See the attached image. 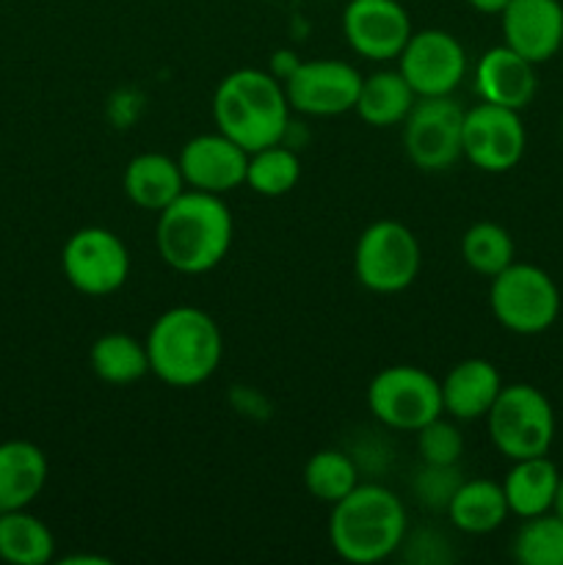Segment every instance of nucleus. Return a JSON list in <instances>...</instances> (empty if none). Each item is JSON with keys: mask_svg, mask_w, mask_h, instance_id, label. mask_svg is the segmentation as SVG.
<instances>
[{"mask_svg": "<svg viewBox=\"0 0 563 565\" xmlns=\"http://www.w3.org/2000/svg\"><path fill=\"white\" fill-rule=\"evenodd\" d=\"M235 221L224 196L185 188L169 207L158 213L155 243L171 270L185 276L219 268L232 248Z\"/></svg>", "mask_w": 563, "mask_h": 565, "instance_id": "nucleus-1", "label": "nucleus"}, {"mask_svg": "<svg viewBox=\"0 0 563 565\" xmlns=\"http://www.w3.org/2000/svg\"><path fill=\"white\" fill-rule=\"evenodd\" d=\"M408 533L406 505L381 483H359L331 505V550L346 563L373 565L401 550Z\"/></svg>", "mask_w": 563, "mask_h": 565, "instance_id": "nucleus-2", "label": "nucleus"}, {"mask_svg": "<svg viewBox=\"0 0 563 565\" xmlns=\"http://www.w3.org/2000/svg\"><path fill=\"white\" fill-rule=\"evenodd\" d=\"M149 373L174 390H193L219 370L224 337L213 315L199 307H171L149 326L144 340Z\"/></svg>", "mask_w": 563, "mask_h": 565, "instance_id": "nucleus-3", "label": "nucleus"}, {"mask_svg": "<svg viewBox=\"0 0 563 565\" xmlns=\"http://www.w3.org/2000/svg\"><path fill=\"white\" fill-rule=\"evenodd\" d=\"M213 119L224 136L246 152L285 141L290 125V103L282 81L263 70H235L213 94Z\"/></svg>", "mask_w": 563, "mask_h": 565, "instance_id": "nucleus-4", "label": "nucleus"}, {"mask_svg": "<svg viewBox=\"0 0 563 565\" xmlns=\"http://www.w3.org/2000/svg\"><path fill=\"white\" fill-rule=\"evenodd\" d=\"M489 436L508 461L546 456L555 439V412L541 390L530 384L502 386L486 414Z\"/></svg>", "mask_w": 563, "mask_h": 565, "instance_id": "nucleus-5", "label": "nucleus"}, {"mask_svg": "<svg viewBox=\"0 0 563 565\" xmlns=\"http://www.w3.org/2000/svg\"><path fill=\"white\" fill-rule=\"evenodd\" d=\"M419 265H423V252L417 235L401 221H373L359 235L353 270L364 290L379 296L408 290L419 276Z\"/></svg>", "mask_w": 563, "mask_h": 565, "instance_id": "nucleus-6", "label": "nucleus"}, {"mask_svg": "<svg viewBox=\"0 0 563 565\" xmlns=\"http://www.w3.org/2000/svg\"><path fill=\"white\" fill-rule=\"evenodd\" d=\"M489 307L502 329L533 337L557 320L561 292L552 276L539 265L511 263L491 279Z\"/></svg>", "mask_w": 563, "mask_h": 565, "instance_id": "nucleus-7", "label": "nucleus"}, {"mask_svg": "<svg viewBox=\"0 0 563 565\" xmlns=\"http://www.w3.org/2000/svg\"><path fill=\"white\" fill-rule=\"evenodd\" d=\"M368 408L384 428L417 434L425 423L445 414L442 384L423 367L392 364L379 370L368 386Z\"/></svg>", "mask_w": 563, "mask_h": 565, "instance_id": "nucleus-8", "label": "nucleus"}, {"mask_svg": "<svg viewBox=\"0 0 563 565\" xmlns=\"http://www.w3.org/2000/svg\"><path fill=\"white\" fill-rule=\"evenodd\" d=\"M61 270L83 296H110L130 276V252L116 232L105 226H83L66 237L61 248Z\"/></svg>", "mask_w": 563, "mask_h": 565, "instance_id": "nucleus-9", "label": "nucleus"}, {"mask_svg": "<svg viewBox=\"0 0 563 565\" xmlns=\"http://www.w3.org/2000/svg\"><path fill=\"white\" fill-rule=\"evenodd\" d=\"M464 108L450 97H417L403 119V149L419 171H447L464 158Z\"/></svg>", "mask_w": 563, "mask_h": 565, "instance_id": "nucleus-10", "label": "nucleus"}, {"mask_svg": "<svg viewBox=\"0 0 563 565\" xmlns=\"http://www.w3.org/2000/svg\"><path fill=\"white\" fill-rule=\"evenodd\" d=\"M524 147H528V132L519 119V110L491 103L464 110L461 152L475 169L486 174H506L522 160Z\"/></svg>", "mask_w": 563, "mask_h": 565, "instance_id": "nucleus-11", "label": "nucleus"}, {"mask_svg": "<svg viewBox=\"0 0 563 565\" xmlns=\"http://www.w3.org/2000/svg\"><path fill=\"white\" fill-rule=\"evenodd\" d=\"M397 70L417 97H450L467 75V50L453 33L425 28L408 36Z\"/></svg>", "mask_w": 563, "mask_h": 565, "instance_id": "nucleus-12", "label": "nucleus"}, {"mask_svg": "<svg viewBox=\"0 0 563 565\" xmlns=\"http://www.w3.org/2000/svg\"><path fill=\"white\" fill-rule=\"evenodd\" d=\"M282 86L290 110L307 116H340L357 105L362 75L348 61L312 58L301 61Z\"/></svg>", "mask_w": 563, "mask_h": 565, "instance_id": "nucleus-13", "label": "nucleus"}, {"mask_svg": "<svg viewBox=\"0 0 563 565\" xmlns=\"http://www.w3.org/2000/svg\"><path fill=\"white\" fill-rule=\"evenodd\" d=\"M342 33L351 50L370 61H392L412 36L408 11L397 0H348Z\"/></svg>", "mask_w": 563, "mask_h": 565, "instance_id": "nucleus-14", "label": "nucleus"}, {"mask_svg": "<svg viewBox=\"0 0 563 565\" xmlns=\"http://www.w3.org/2000/svg\"><path fill=\"white\" fill-rule=\"evenodd\" d=\"M177 163L185 177V185L193 191L224 196L237 185H246L248 152L221 130L191 138L182 147Z\"/></svg>", "mask_w": 563, "mask_h": 565, "instance_id": "nucleus-15", "label": "nucleus"}, {"mask_svg": "<svg viewBox=\"0 0 563 565\" xmlns=\"http://www.w3.org/2000/svg\"><path fill=\"white\" fill-rule=\"evenodd\" d=\"M500 17L508 47L533 64H544L561 50L563 6L557 0H511Z\"/></svg>", "mask_w": 563, "mask_h": 565, "instance_id": "nucleus-16", "label": "nucleus"}, {"mask_svg": "<svg viewBox=\"0 0 563 565\" xmlns=\"http://www.w3.org/2000/svg\"><path fill=\"white\" fill-rule=\"evenodd\" d=\"M535 88H539L535 64L508 44L486 50L475 66V92L484 103L522 110L533 103Z\"/></svg>", "mask_w": 563, "mask_h": 565, "instance_id": "nucleus-17", "label": "nucleus"}, {"mask_svg": "<svg viewBox=\"0 0 563 565\" xmlns=\"http://www.w3.org/2000/svg\"><path fill=\"white\" fill-rule=\"evenodd\" d=\"M442 384V408L447 417L458 423L486 419L502 390V379L497 367L486 359H464L447 370Z\"/></svg>", "mask_w": 563, "mask_h": 565, "instance_id": "nucleus-18", "label": "nucleus"}, {"mask_svg": "<svg viewBox=\"0 0 563 565\" xmlns=\"http://www.w3.org/2000/svg\"><path fill=\"white\" fill-rule=\"evenodd\" d=\"M47 456L25 439L0 441V511H22L47 483Z\"/></svg>", "mask_w": 563, "mask_h": 565, "instance_id": "nucleus-19", "label": "nucleus"}, {"mask_svg": "<svg viewBox=\"0 0 563 565\" xmlns=\"http://www.w3.org/2000/svg\"><path fill=\"white\" fill-rule=\"evenodd\" d=\"M121 185H125V196L136 207L149 210V213H160L163 207H169L188 188L180 163L163 152L136 154L127 163Z\"/></svg>", "mask_w": 563, "mask_h": 565, "instance_id": "nucleus-20", "label": "nucleus"}, {"mask_svg": "<svg viewBox=\"0 0 563 565\" xmlns=\"http://www.w3.org/2000/svg\"><path fill=\"white\" fill-rule=\"evenodd\" d=\"M557 480H561V472H557V467L546 456L513 461L506 480H502L508 511L519 519L541 516V513L552 511Z\"/></svg>", "mask_w": 563, "mask_h": 565, "instance_id": "nucleus-21", "label": "nucleus"}, {"mask_svg": "<svg viewBox=\"0 0 563 565\" xmlns=\"http://www.w3.org/2000/svg\"><path fill=\"white\" fill-rule=\"evenodd\" d=\"M447 519L453 527L467 535H489L508 519V500L502 483L489 478L464 480L447 505Z\"/></svg>", "mask_w": 563, "mask_h": 565, "instance_id": "nucleus-22", "label": "nucleus"}, {"mask_svg": "<svg viewBox=\"0 0 563 565\" xmlns=\"http://www.w3.org/2000/svg\"><path fill=\"white\" fill-rule=\"evenodd\" d=\"M414 103H417V94L412 92L401 70H381L362 77L353 110L364 125L384 130V127L403 125Z\"/></svg>", "mask_w": 563, "mask_h": 565, "instance_id": "nucleus-23", "label": "nucleus"}, {"mask_svg": "<svg viewBox=\"0 0 563 565\" xmlns=\"http://www.w3.org/2000/svg\"><path fill=\"white\" fill-rule=\"evenodd\" d=\"M55 557V539L39 516L6 511L0 516V561L11 565H47Z\"/></svg>", "mask_w": 563, "mask_h": 565, "instance_id": "nucleus-24", "label": "nucleus"}, {"mask_svg": "<svg viewBox=\"0 0 563 565\" xmlns=\"http://www.w3.org/2000/svg\"><path fill=\"white\" fill-rule=\"evenodd\" d=\"M94 375L105 384L127 386L141 381L149 373V353L141 340L121 331H110L94 340L92 353H88Z\"/></svg>", "mask_w": 563, "mask_h": 565, "instance_id": "nucleus-25", "label": "nucleus"}, {"mask_svg": "<svg viewBox=\"0 0 563 565\" xmlns=\"http://www.w3.org/2000/svg\"><path fill=\"white\" fill-rule=\"evenodd\" d=\"M359 486V467L351 452L318 450L304 463V489L323 505H334Z\"/></svg>", "mask_w": 563, "mask_h": 565, "instance_id": "nucleus-26", "label": "nucleus"}, {"mask_svg": "<svg viewBox=\"0 0 563 565\" xmlns=\"http://www.w3.org/2000/svg\"><path fill=\"white\" fill-rule=\"evenodd\" d=\"M301 180V160L285 143H270V147L248 152L246 185L259 196H285Z\"/></svg>", "mask_w": 563, "mask_h": 565, "instance_id": "nucleus-27", "label": "nucleus"}, {"mask_svg": "<svg viewBox=\"0 0 563 565\" xmlns=\"http://www.w3.org/2000/svg\"><path fill=\"white\" fill-rule=\"evenodd\" d=\"M513 254H517V248H513L511 232L506 226L495 224V221H478L461 237L464 263L478 276H486V279H495L500 270L517 263Z\"/></svg>", "mask_w": 563, "mask_h": 565, "instance_id": "nucleus-28", "label": "nucleus"}, {"mask_svg": "<svg viewBox=\"0 0 563 565\" xmlns=\"http://www.w3.org/2000/svg\"><path fill=\"white\" fill-rule=\"evenodd\" d=\"M513 557L522 565H563V519L550 511L524 519L513 535Z\"/></svg>", "mask_w": 563, "mask_h": 565, "instance_id": "nucleus-29", "label": "nucleus"}, {"mask_svg": "<svg viewBox=\"0 0 563 565\" xmlns=\"http://www.w3.org/2000/svg\"><path fill=\"white\" fill-rule=\"evenodd\" d=\"M461 483L464 475L458 463H419L412 480V491L419 505L428 511H447Z\"/></svg>", "mask_w": 563, "mask_h": 565, "instance_id": "nucleus-30", "label": "nucleus"}, {"mask_svg": "<svg viewBox=\"0 0 563 565\" xmlns=\"http://www.w3.org/2000/svg\"><path fill=\"white\" fill-rule=\"evenodd\" d=\"M417 450L423 463H458L464 452V436L458 430L456 419H445L439 414L436 419L425 423L417 430Z\"/></svg>", "mask_w": 563, "mask_h": 565, "instance_id": "nucleus-31", "label": "nucleus"}, {"mask_svg": "<svg viewBox=\"0 0 563 565\" xmlns=\"http://www.w3.org/2000/svg\"><path fill=\"white\" fill-rule=\"evenodd\" d=\"M403 557L412 563H425V565H434V563H447L450 561V552H447V541L445 535L434 533V530H419L414 533L412 539H403L401 544Z\"/></svg>", "mask_w": 563, "mask_h": 565, "instance_id": "nucleus-32", "label": "nucleus"}, {"mask_svg": "<svg viewBox=\"0 0 563 565\" xmlns=\"http://www.w3.org/2000/svg\"><path fill=\"white\" fill-rule=\"evenodd\" d=\"M298 64H301V58H296L290 50H279V53L274 55V70H270V75H274L276 81L285 83Z\"/></svg>", "mask_w": 563, "mask_h": 565, "instance_id": "nucleus-33", "label": "nucleus"}, {"mask_svg": "<svg viewBox=\"0 0 563 565\" xmlns=\"http://www.w3.org/2000/svg\"><path fill=\"white\" fill-rule=\"evenodd\" d=\"M469 6H472L475 11H480V14H502V9H506L511 0H467Z\"/></svg>", "mask_w": 563, "mask_h": 565, "instance_id": "nucleus-34", "label": "nucleus"}, {"mask_svg": "<svg viewBox=\"0 0 563 565\" xmlns=\"http://www.w3.org/2000/svg\"><path fill=\"white\" fill-rule=\"evenodd\" d=\"M64 565H108V557H92V555H75V557H64L61 561Z\"/></svg>", "mask_w": 563, "mask_h": 565, "instance_id": "nucleus-35", "label": "nucleus"}, {"mask_svg": "<svg viewBox=\"0 0 563 565\" xmlns=\"http://www.w3.org/2000/svg\"><path fill=\"white\" fill-rule=\"evenodd\" d=\"M552 513H555L557 519H563V475H561V480H557L555 500H552Z\"/></svg>", "mask_w": 563, "mask_h": 565, "instance_id": "nucleus-36", "label": "nucleus"}, {"mask_svg": "<svg viewBox=\"0 0 563 565\" xmlns=\"http://www.w3.org/2000/svg\"><path fill=\"white\" fill-rule=\"evenodd\" d=\"M561 132H563V116H561Z\"/></svg>", "mask_w": 563, "mask_h": 565, "instance_id": "nucleus-37", "label": "nucleus"}, {"mask_svg": "<svg viewBox=\"0 0 563 565\" xmlns=\"http://www.w3.org/2000/svg\"><path fill=\"white\" fill-rule=\"evenodd\" d=\"M0 516H3V511H0Z\"/></svg>", "mask_w": 563, "mask_h": 565, "instance_id": "nucleus-38", "label": "nucleus"}, {"mask_svg": "<svg viewBox=\"0 0 563 565\" xmlns=\"http://www.w3.org/2000/svg\"><path fill=\"white\" fill-rule=\"evenodd\" d=\"M561 50H563V44H561Z\"/></svg>", "mask_w": 563, "mask_h": 565, "instance_id": "nucleus-39", "label": "nucleus"}]
</instances>
